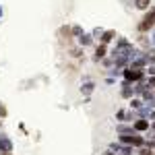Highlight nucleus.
Instances as JSON below:
<instances>
[{"instance_id": "1", "label": "nucleus", "mask_w": 155, "mask_h": 155, "mask_svg": "<svg viewBox=\"0 0 155 155\" xmlns=\"http://www.w3.org/2000/svg\"><path fill=\"white\" fill-rule=\"evenodd\" d=\"M153 25H155V8H151V12L143 19V23L139 25V29H141V31H147V29L153 27Z\"/></svg>"}, {"instance_id": "2", "label": "nucleus", "mask_w": 155, "mask_h": 155, "mask_svg": "<svg viewBox=\"0 0 155 155\" xmlns=\"http://www.w3.org/2000/svg\"><path fill=\"white\" fill-rule=\"evenodd\" d=\"M137 6L139 8H147L149 6V0H137Z\"/></svg>"}, {"instance_id": "3", "label": "nucleus", "mask_w": 155, "mask_h": 155, "mask_svg": "<svg viewBox=\"0 0 155 155\" xmlns=\"http://www.w3.org/2000/svg\"><path fill=\"white\" fill-rule=\"evenodd\" d=\"M126 77H128V79H139L141 72H126Z\"/></svg>"}, {"instance_id": "4", "label": "nucleus", "mask_w": 155, "mask_h": 155, "mask_svg": "<svg viewBox=\"0 0 155 155\" xmlns=\"http://www.w3.org/2000/svg\"><path fill=\"white\" fill-rule=\"evenodd\" d=\"M147 126H149V124H147V122H137V128H139V130H145V128H147Z\"/></svg>"}, {"instance_id": "5", "label": "nucleus", "mask_w": 155, "mask_h": 155, "mask_svg": "<svg viewBox=\"0 0 155 155\" xmlns=\"http://www.w3.org/2000/svg\"><path fill=\"white\" fill-rule=\"evenodd\" d=\"M151 83H153V85H155V79H153V81H151Z\"/></svg>"}]
</instances>
